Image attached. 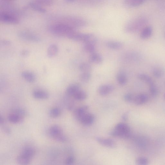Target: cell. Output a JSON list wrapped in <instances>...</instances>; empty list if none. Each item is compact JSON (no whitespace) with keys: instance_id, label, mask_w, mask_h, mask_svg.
<instances>
[{"instance_id":"6da1fadb","label":"cell","mask_w":165,"mask_h":165,"mask_svg":"<svg viewBox=\"0 0 165 165\" xmlns=\"http://www.w3.org/2000/svg\"><path fill=\"white\" fill-rule=\"evenodd\" d=\"M56 22L67 25L74 29L83 28L87 25V22L84 19L73 16H65L56 18Z\"/></svg>"},{"instance_id":"7a4b0ae2","label":"cell","mask_w":165,"mask_h":165,"mask_svg":"<svg viewBox=\"0 0 165 165\" xmlns=\"http://www.w3.org/2000/svg\"><path fill=\"white\" fill-rule=\"evenodd\" d=\"M48 31L51 34L58 36H67L75 29L65 24L55 22L49 25L47 28Z\"/></svg>"},{"instance_id":"3957f363","label":"cell","mask_w":165,"mask_h":165,"mask_svg":"<svg viewBox=\"0 0 165 165\" xmlns=\"http://www.w3.org/2000/svg\"><path fill=\"white\" fill-rule=\"evenodd\" d=\"M146 23L147 20L144 17H140L134 19L126 24L125 30L128 33L136 32L141 29Z\"/></svg>"},{"instance_id":"277c9868","label":"cell","mask_w":165,"mask_h":165,"mask_svg":"<svg viewBox=\"0 0 165 165\" xmlns=\"http://www.w3.org/2000/svg\"><path fill=\"white\" fill-rule=\"evenodd\" d=\"M0 21L3 23L11 24H18L20 23V20L16 16L6 12L0 13Z\"/></svg>"},{"instance_id":"5b68a950","label":"cell","mask_w":165,"mask_h":165,"mask_svg":"<svg viewBox=\"0 0 165 165\" xmlns=\"http://www.w3.org/2000/svg\"><path fill=\"white\" fill-rule=\"evenodd\" d=\"M18 35L22 39L34 42H38L40 38L36 34L26 31H21L18 32Z\"/></svg>"},{"instance_id":"8992f818","label":"cell","mask_w":165,"mask_h":165,"mask_svg":"<svg viewBox=\"0 0 165 165\" xmlns=\"http://www.w3.org/2000/svg\"><path fill=\"white\" fill-rule=\"evenodd\" d=\"M87 35V34L78 32L75 30L69 33L67 37L70 39L78 41H82L84 42Z\"/></svg>"},{"instance_id":"52a82bcc","label":"cell","mask_w":165,"mask_h":165,"mask_svg":"<svg viewBox=\"0 0 165 165\" xmlns=\"http://www.w3.org/2000/svg\"><path fill=\"white\" fill-rule=\"evenodd\" d=\"M95 139L98 143L106 147L113 148L116 145V143L112 139L97 136L95 138Z\"/></svg>"},{"instance_id":"ba28073f","label":"cell","mask_w":165,"mask_h":165,"mask_svg":"<svg viewBox=\"0 0 165 165\" xmlns=\"http://www.w3.org/2000/svg\"><path fill=\"white\" fill-rule=\"evenodd\" d=\"M95 119V117L93 114L87 112L83 115L78 121L84 126H89L92 125L94 123Z\"/></svg>"},{"instance_id":"9c48e42d","label":"cell","mask_w":165,"mask_h":165,"mask_svg":"<svg viewBox=\"0 0 165 165\" xmlns=\"http://www.w3.org/2000/svg\"><path fill=\"white\" fill-rule=\"evenodd\" d=\"M114 89V87L112 85L105 84L99 87L97 89V92L100 95L105 96L111 93Z\"/></svg>"},{"instance_id":"30bf717a","label":"cell","mask_w":165,"mask_h":165,"mask_svg":"<svg viewBox=\"0 0 165 165\" xmlns=\"http://www.w3.org/2000/svg\"><path fill=\"white\" fill-rule=\"evenodd\" d=\"M147 95L144 93L140 94L135 96L134 103L137 105H141L146 103L148 101Z\"/></svg>"},{"instance_id":"8fae6325","label":"cell","mask_w":165,"mask_h":165,"mask_svg":"<svg viewBox=\"0 0 165 165\" xmlns=\"http://www.w3.org/2000/svg\"><path fill=\"white\" fill-rule=\"evenodd\" d=\"M49 136L53 139L56 137L63 134L61 127L55 125L52 126L48 131Z\"/></svg>"},{"instance_id":"7c38bea8","label":"cell","mask_w":165,"mask_h":165,"mask_svg":"<svg viewBox=\"0 0 165 165\" xmlns=\"http://www.w3.org/2000/svg\"><path fill=\"white\" fill-rule=\"evenodd\" d=\"M36 153V150L33 147L28 146L24 148L21 154L31 159L35 155Z\"/></svg>"},{"instance_id":"4fadbf2b","label":"cell","mask_w":165,"mask_h":165,"mask_svg":"<svg viewBox=\"0 0 165 165\" xmlns=\"http://www.w3.org/2000/svg\"><path fill=\"white\" fill-rule=\"evenodd\" d=\"M90 62L96 64H100L103 61L102 56L100 54L95 52L91 54L89 58Z\"/></svg>"},{"instance_id":"5bb4252c","label":"cell","mask_w":165,"mask_h":165,"mask_svg":"<svg viewBox=\"0 0 165 165\" xmlns=\"http://www.w3.org/2000/svg\"><path fill=\"white\" fill-rule=\"evenodd\" d=\"M153 32V28L151 26L145 27L142 29L140 33V38L143 39L149 38L151 36Z\"/></svg>"},{"instance_id":"9a60e30c","label":"cell","mask_w":165,"mask_h":165,"mask_svg":"<svg viewBox=\"0 0 165 165\" xmlns=\"http://www.w3.org/2000/svg\"><path fill=\"white\" fill-rule=\"evenodd\" d=\"M89 107L87 105L80 106L75 111V115L76 118L78 120L85 114L87 113Z\"/></svg>"},{"instance_id":"2e32d148","label":"cell","mask_w":165,"mask_h":165,"mask_svg":"<svg viewBox=\"0 0 165 165\" xmlns=\"http://www.w3.org/2000/svg\"><path fill=\"white\" fill-rule=\"evenodd\" d=\"M114 129L122 133L130 134V128L127 124L123 123H120L115 126Z\"/></svg>"},{"instance_id":"e0dca14e","label":"cell","mask_w":165,"mask_h":165,"mask_svg":"<svg viewBox=\"0 0 165 165\" xmlns=\"http://www.w3.org/2000/svg\"><path fill=\"white\" fill-rule=\"evenodd\" d=\"M80 89V86L79 84H72L67 87L66 92L68 96H73Z\"/></svg>"},{"instance_id":"ac0fdd59","label":"cell","mask_w":165,"mask_h":165,"mask_svg":"<svg viewBox=\"0 0 165 165\" xmlns=\"http://www.w3.org/2000/svg\"><path fill=\"white\" fill-rule=\"evenodd\" d=\"M22 77L30 83L34 82L36 79L35 74L30 72L24 71L21 73Z\"/></svg>"},{"instance_id":"d6986e66","label":"cell","mask_w":165,"mask_h":165,"mask_svg":"<svg viewBox=\"0 0 165 165\" xmlns=\"http://www.w3.org/2000/svg\"><path fill=\"white\" fill-rule=\"evenodd\" d=\"M106 45L109 48L114 50H119L123 47V44L121 42L115 41H107Z\"/></svg>"},{"instance_id":"ffe728a7","label":"cell","mask_w":165,"mask_h":165,"mask_svg":"<svg viewBox=\"0 0 165 165\" xmlns=\"http://www.w3.org/2000/svg\"><path fill=\"white\" fill-rule=\"evenodd\" d=\"M137 77L140 80L145 82L149 86L155 84L152 78L147 74H139L137 75Z\"/></svg>"},{"instance_id":"44dd1931","label":"cell","mask_w":165,"mask_h":165,"mask_svg":"<svg viewBox=\"0 0 165 165\" xmlns=\"http://www.w3.org/2000/svg\"><path fill=\"white\" fill-rule=\"evenodd\" d=\"M58 51L57 46L55 44H52L49 46L47 49V56L49 57H54L57 55Z\"/></svg>"},{"instance_id":"7402d4cb","label":"cell","mask_w":165,"mask_h":165,"mask_svg":"<svg viewBox=\"0 0 165 165\" xmlns=\"http://www.w3.org/2000/svg\"><path fill=\"white\" fill-rule=\"evenodd\" d=\"M33 96L35 98L45 100L49 97L48 94L42 90H37L33 93Z\"/></svg>"},{"instance_id":"603a6c76","label":"cell","mask_w":165,"mask_h":165,"mask_svg":"<svg viewBox=\"0 0 165 165\" xmlns=\"http://www.w3.org/2000/svg\"><path fill=\"white\" fill-rule=\"evenodd\" d=\"M24 118L15 114L12 113L9 115L8 119L11 123H18L23 121Z\"/></svg>"},{"instance_id":"cb8c5ba5","label":"cell","mask_w":165,"mask_h":165,"mask_svg":"<svg viewBox=\"0 0 165 165\" xmlns=\"http://www.w3.org/2000/svg\"><path fill=\"white\" fill-rule=\"evenodd\" d=\"M145 0H125L124 3L131 7H136L142 4Z\"/></svg>"},{"instance_id":"d4e9b609","label":"cell","mask_w":165,"mask_h":165,"mask_svg":"<svg viewBox=\"0 0 165 165\" xmlns=\"http://www.w3.org/2000/svg\"><path fill=\"white\" fill-rule=\"evenodd\" d=\"M29 5L32 9L40 13H44L47 10L43 7L33 1H32L29 3Z\"/></svg>"},{"instance_id":"484cf974","label":"cell","mask_w":165,"mask_h":165,"mask_svg":"<svg viewBox=\"0 0 165 165\" xmlns=\"http://www.w3.org/2000/svg\"><path fill=\"white\" fill-rule=\"evenodd\" d=\"M117 79L119 84L121 86H124L127 83V79L126 74L122 71L118 73Z\"/></svg>"},{"instance_id":"4316f807","label":"cell","mask_w":165,"mask_h":165,"mask_svg":"<svg viewBox=\"0 0 165 165\" xmlns=\"http://www.w3.org/2000/svg\"><path fill=\"white\" fill-rule=\"evenodd\" d=\"M87 95V93L84 90H79L74 95L73 97L75 100L79 101H82L86 100Z\"/></svg>"},{"instance_id":"83f0119b","label":"cell","mask_w":165,"mask_h":165,"mask_svg":"<svg viewBox=\"0 0 165 165\" xmlns=\"http://www.w3.org/2000/svg\"><path fill=\"white\" fill-rule=\"evenodd\" d=\"M110 135L112 136L118 137L123 139L128 138L130 136V134L122 133L114 129L110 132Z\"/></svg>"},{"instance_id":"f1b7e54d","label":"cell","mask_w":165,"mask_h":165,"mask_svg":"<svg viewBox=\"0 0 165 165\" xmlns=\"http://www.w3.org/2000/svg\"><path fill=\"white\" fill-rule=\"evenodd\" d=\"M31 160V159L21 154L19 155L16 159V162L21 165H28L30 163Z\"/></svg>"},{"instance_id":"f546056e","label":"cell","mask_w":165,"mask_h":165,"mask_svg":"<svg viewBox=\"0 0 165 165\" xmlns=\"http://www.w3.org/2000/svg\"><path fill=\"white\" fill-rule=\"evenodd\" d=\"M79 69L82 72L90 73L92 69L91 65L86 62L81 63L79 65Z\"/></svg>"},{"instance_id":"4dcf8cb0","label":"cell","mask_w":165,"mask_h":165,"mask_svg":"<svg viewBox=\"0 0 165 165\" xmlns=\"http://www.w3.org/2000/svg\"><path fill=\"white\" fill-rule=\"evenodd\" d=\"M152 73L154 77L159 78L163 76L164 71L163 69L160 68L155 67L152 69Z\"/></svg>"},{"instance_id":"1f68e13d","label":"cell","mask_w":165,"mask_h":165,"mask_svg":"<svg viewBox=\"0 0 165 165\" xmlns=\"http://www.w3.org/2000/svg\"><path fill=\"white\" fill-rule=\"evenodd\" d=\"M83 48L86 52L92 54L95 52L96 50L95 45L89 43H85Z\"/></svg>"},{"instance_id":"d6a6232c","label":"cell","mask_w":165,"mask_h":165,"mask_svg":"<svg viewBox=\"0 0 165 165\" xmlns=\"http://www.w3.org/2000/svg\"><path fill=\"white\" fill-rule=\"evenodd\" d=\"M61 111L58 108H55L51 109L49 112V115L52 118H56L60 116Z\"/></svg>"},{"instance_id":"836d02e7","label":"cell","mask_w":165,"mask_h":165,"mask_svg":"<svg viewBox=\"0 0 165 165\" xmlns=\"http://www.w3.org/2000/svg\"><path fill=\"white\" fill-rule=\"evenodd\" d=\"M91 78V74L89 72H82L80 74L79 77L81 81L83 82H88Z\"/></svg>"},{"instance_id":"e575fe53","label":"cell","mask_w":165,"mask_h":165,"mask_svg":"<svg viewBox=\"0 0 165 165\" xmlns=\"http://www.w3.org/2000/svg\"><path fill=\"white\" fill-rule=\"evenodd\" d=\"M33 1L42 6H51L54 3L52 0H34Z\"/></svg>"},{"instance_id":"d590c367","label":"cell","mask_w":165,"mask_h":165,"mask_svg":"<svg viewBox=\"0 0 165 165\" xmlns=\"http://www.w3.org/2000/svg\"><path fill=\"white\" fill-rule=\"evenodd\" d=\"M136 163L138 165H147L149 164V161L148 159L144 157H141L137 158Z\"/></svg>"},{"instance_id":"8d00e7d4","label":"cell","mask_w":165,"mask_h":165,"mask_svg":"<svg viewBox=\"0 0 165 165\" xmlns=\"http://www.w3.org/2000/svg\"><path fill=\"white\" fill-rule=\"evenodd\" d=\"M12 113L17 114L24 118L28 115V113L26 110L20 108L16 109H14Z\"/></svg>"},{"instance_id":"74e56055","label":"cell","mask_w":165,"mask_h":165,"mask_svg":"<svg viewBox=\"0 0 165 165\" xmlns=\"http://www.w3.org/2000/svg\"><path fill=\"white\" fill-rule=\"evenodd\" d=\"M149 91L151 95L153 96H156L158 94V89L155 84L149 86Z\"/></svg>"},{"instance_id":"f35d334b","label":"cell","mask_w":165,"mask_h":165,"mask_svg":"<svg viewBox=\"0 0 165 165\" xmlns=\"http://www.w3.org/2000/svg\"><path fill=\"white\" fill-rule=\"evenodd\" d=\"M135 96L132 94L127 93L124 96L123 99L127 103H134Z\"/></svg>"},{"instance_id":"ab89813d","label":"cell","mask_w":165,"mask_h":165,"mask_svg":"<svg viewBox=\"0 0 165 165\" xmlns=\"http://www.w3.org/2000/svg\"><path fill=\"white\" fill-rule=\"evenodd\" d=\"M75 158L73 156H70L66 159L65 163L67 165H72L75 162Z\"/></svg>"},{"instance_id":"60d3db41","label":"cell","mask_w":165,"mask_h":165,"mask_svg":"<svg viewBox=\"0 0 165 165\" xmlns=\"http://www.w3.org/2000/svg\"><path fill=\"white\" fill-rule=\"evenodd\" d=\"M2 127L3 131L7 135H10L11 133V130L8 127L3 125L1 126Z\"/></svg>"},{"instance_id":"b9f144b4","label":"cell","mask_w":165,"mask_h":165,"mask_svg":"<svg viewBox=\"0 0 165 165\" xmlns=\"http://www.w3.org/2000/svg\"><path fill=\"white\" fill-rule=\"evenodd\" d=\"M20 54L21 56H26L29 55V51L27 50H24L22 51Z\"/></svg>"},{"instance_id":"7bdbcfd3","label":"cell","mask_w":165,"mask_h":165,"mask_svg":"<svg viewBox=\"0 0 165 165\" xmlns=\"http://www.w3.org/2000/svg\"><path fill=\"white\" fill-rule=\"evenodd\" d=\"M11 42L10 41L7 40H4L1 41V44L3 45H11Z\"/></svg>"},{"instance_id":"ee69618b","label":"cell","mask_w":165,"mask_h":165,"mask_svg":"<svg viewBox=\"0 0 165 165\" xmlns=\"http://www.w3.org/2000/svg\"><path fill=\"white\" fill-rule=\"evenodd\" d=\"M128 113H126L123 114L122 116V118L124 121H127L128 118Z\"/></svg>"},{"instance_id":"f6af8a7d","label":"cell","mask_w":165,"mask_h":165,"mask_svg":"<svg viewBox=\"0 0 165 165\" xmlns=\"http://www.w3.org/2000/svg\"><path fill=\"white\" fill-rule=\"evenodd\" d=\"M5 124V120L4 119L2 116L0 117V125L2 126Z\"/></svg>"},{"instance_id":"bcb514c9","label":"cell","mask_w":165,"mask_h":165,"mask_svg":"<svg viewBox=\"0 0 165 165\" xmlns=\"http://www.w3.org/2000/svg\"><path fill=\"white\" fill-rule=\"evenodd\" d=\"M65 1L68 3H72L76 1L77 0H65Z\"/></svg>"},{"instance_id":"7dc6e473","label":"cell","mask_w":165,"mask_h":165,"mask_svg":"<svg viewBox=\"0 0 165 165\" xmlns=\"http://www.w3.org/2000/svg\"><path fill=\"white\" fill-rule=\"evenodd\" d=\"M163 97H164V100H165V94L164 95Z\"/></svg>"},{"instance_id":"c3c4849f","label":"cell","mask_w":165,"mask_h":165,"mask_svg":"<svg viewBox=\"0 0 165 165\" xmlns=\"http://www.w3.org/2000/svg\"><path fill=\"white\" fill-rule=\"evenodd\" d=\"M164 36H165V35Z\"/></svg>"},{"instance_id":"681fc988","label":"cell","mask_w":165,"mask_h":165,"mask_svg":"<svg viewBox=\"0 0 165 165\" xmlns=\"http://www.w3.org/2000/svg\"></svg>"}]
</instances>
